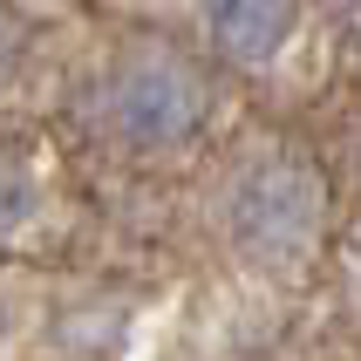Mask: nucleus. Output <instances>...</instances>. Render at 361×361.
<instances>
[{
	"label": "nucleus",
	"instance_id": "5",
	"mask_svg": "<svg viewBox=\"0 0 361 361\" xmlns=\"http://www.w3.org/2000/svg\"><path fill=\"white\" fill-rule=\"evenodd\" d=\"M20 55H27V27H20V14L0 0V89L20 75Z\"/></svg>",
	"mask_w": 361,
	"mask_h": 361
},
{
	"label": "nucleus",
	"instance_id": "3",
	"mask_svg": "<svg viewBox=\"0 0 361 361\" xmlns=\"http://www.w3.org/2000/svg\"><path fill=\"white\" fill-rule=\"evenodd\" d=\"M198 20L212 55L239 68H266L300 27V0H198Z\"/></svg>",
	"mask_w": 361,
	"mask_h": 361
},
{
	"label": "nucleus",
	"instance_id": "4",
	"mask_svg": "<svg viewBox=\"0 0 361 361\" xmlns=\"http://www.w3.org/2000/svg\"><path fill=\"white\" fill-rule=\"evenodd\" d=\"M35 204H41V184L35 171L14 157V150H0V239H14L20 225L35 219Z\"/></svg>",
	"mask_w": 361,
	"mask_h": 361
},
{
	"label": "nucleus",
	"instance_id": "6",
	"mask_svg": "<svg viewBox=\"0 0 361 361\" xmlns=\"http://www.w3.org/2000/svg\"><path fill=\"white\" fill-rule=\"evenodd\" d=\"M0 327H7V314H0Z\"/></svg>",
	"mask_w": 361,
	"mask_h": 361
},
{
	"label": "nucleus",
	"instance_id": "1",
	"mask_svg": "<svg viewBox=\"0 0 361 361\" xmlns=\"http://www.w3.org/2000/svg\"><path fill=\"white\" fill-rule=\"evenodd\" d=\"M327 225V171L293 143L252 150L225 184V232L252 266H300Z\"/></svg>",
	"mask_w": 361,
	"mask_h": 361
},
{
	"label": "nucleus",
	"instance_id": "2",
	"mask_svg": "<svg viewBox=\"0 0 361 361\" xmlns=\"http://www.w3.org/2000/svg\"><path fill=\"white\" fill-rule=\"evenodd\" d=\"M102 116L137 150H178L219 116V82L171 41H130L102 75Z\"/></svg>",
	"mask_w": 361,
	"mask_h": 361
}]
</instances>
